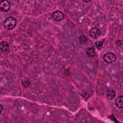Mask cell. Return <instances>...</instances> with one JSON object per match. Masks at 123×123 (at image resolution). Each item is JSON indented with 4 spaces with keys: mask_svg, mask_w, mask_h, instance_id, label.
<instances>
[{
    "mask_svg": "<svg viewBox=\"0 0 123 123\" xmlns=\"http://www.w3.org/2000/svg\"><path fill=\"white\" fill-rule=\"evenodd\" d=\"M5 27L9 30L13 29L16 25V19L12 17H8L6 18L4 22Z\"/></svg>",
    "mask_w": 123,
    "mask_h": 123,
    "instance_id": "obj_1",
    "label": "cell"
},
{
    "mask_svg": "<svg viewBox=\"0 0 123 123\" xmlns=\"http://www.w3.org/2000/svg\"><path fill=\"white\" fill-rule=\"evenodd\" d=\"M103 59L107 63H111L114 62L116 59V56L112 52H107L105 54Z\"/></svg>",
    "mask_w": 123,
    "mask_h": 123,
    "instance_id": "obj_2",
    "label": "cell"
},
{
    "mask_svg": "<svg viewBox=\"0 0 123 123\" xmlns=\"http://www.w3.org/2000/svg\"><path fill=\"white\" fill-rule=\"evenodd\" d=\"M52 17L54 21L59 22L63 19L64 14L60 11H55L52 12Z\"/></svg>",
    "mask_w": 123,
    "mask_h": 123,
    "instance_id": "obj_3",
    "label": "cell"
},
{
    "mask_svg": "<svg viewBox=\"0 0 123 123\" xmlns=\"http://www.w3.org/2000/svg\"><path fill=\"white\" fill-rule=\"evenodd\" d=\"M11 8V3L8 0H1L0 1V9L2 12H7Z\"/></svg>",
    "mask_w": 123,
    "mask_h": 123,
    "instance_id": "obj_4",
    "label": "cell"
},
{
    "mask_svg": "<svg viewBox=\"0 0 123 123\" xmlns=\"http://www.w3.org/2000/svg\"><path fill=\"white\" fill-rule=\"evenodd\" d=\"M89 34L91 38L96 39L100 37L101 34L99 29H98L97 27H93L89 31Z\"/></svg>",
    "mask_w": 123,
    "mask_h": 123,
    "instance_id": "obj_5",
    "label": "cell"
},
{
    "mask_svg": "<svg viewBox=\"0 0 123 123\" xmlns=\"http://www.w3.org/2000/svg\"><path fill=\"white\" fill-rule=\"evenodd\" d=\"M0 49L1 51L6 52L9 50V44L6 41H1L0 44Z\"/></svg>",
    "mask_w": 123,
    "mask_h": 123,
    "instance_id": "obj_6",
    "label": "cell"
},
{
    "mask_svg": "<svg viewBox=\"0 0 123 123\" xmlns=\"http://www.w3.org/2000/svg\"><path fill=\"white\" fill-rule=\"evenodd\" d=\"M123 98L122 96H120L117 98L115 100V104L117 107L119 108H123Z\"/></svg>",
    "mask_w": 123,
    "mask_h": 123,
    "instance_id": "obj_7",
    "label": "cell"
},
{
    "mask_svg": "<svg viewBox=\"0 0 123 123\" xmlns=\"http://www.w3.org/2000/svg\"><path fill=\"white\" fill-rule=\"evenodd\" d=\"M86 52L87 56L90 57H93L95 55L96 52L95 49L93 47L88 48L86 49Z\"/></svg>",
    "mask_w": 123,
    "mask_h": 123,
    "instance_id": "obj_8",
    "label": "cell"
},
{
    "mask_svg": "<svg viewBox=\"0 0 123 123\" xmlns=\"http://www.w3.org/2000/svg\"><path fill=\"white\" fill-rule=\"evenodd\" d=\"M116 96V93L113 90H110L107 94V96L108 98L110 99H113Z\"/></svg>",
    "mask_w": 123,
    "mask_h": 123,
    "instance_id": "obj_9",
    "label": "cell"
},
{
    "mask_svg": "<svg viewBox=\"0 0 123 123\" xmlns=\"http://www.w3.org/2000/svg\"><path fill=\"white\" fill-rule=\"evenodd\" d=\"M103 44V41H97L95 43V45H96L98 49V50H100L101 49V48H102V45Z\"/></svg>",
    "mask_w": 123,
    "mask_h": 123,
    "instance_id": "obj_10",
    "label": "cell"
},
{
    "mask_svg": "<svg viewBox=\"0 0 123 123\" xmlns=\"http://www.w3.org/2000/svg\"><path fill=\"white\" fill-rule=\"evenodd\" d=\"M0 113H1L2 111V109H3V106H2L1 105H0Z\"/></svg>",
    "mask_w": 123,
    "mask_h": 123,
    "instance_id": "obj_11",
    "label": "cell"
}]
</instances>
